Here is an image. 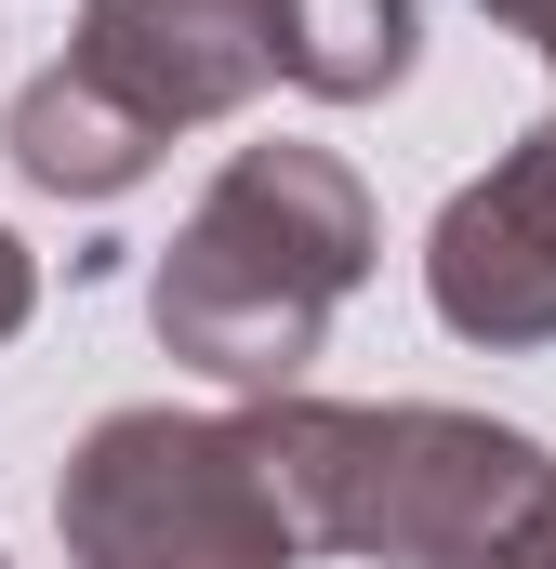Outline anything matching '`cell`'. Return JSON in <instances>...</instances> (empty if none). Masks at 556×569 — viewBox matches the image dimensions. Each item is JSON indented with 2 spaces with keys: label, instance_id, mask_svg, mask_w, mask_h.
<instances>
[{
  "label": "cell",
  "instance_id": "3",
  "mask_svg": "<svg viewBox=\"0 0 556 569\" xmlns=\"http://www.w3.org/2000/svg\"><path fill=\"white\" fill-rule=\"evenodd\" d=\"M278 80V0H93L80 53L13 93V172L120 199L146 159Z\"/></svg>",
  "mask_w": 556,
  "mask_h": 569
},
{
  "label": "cell",
  "instance_id": "8",
  "mask_svg": "<svg viewBox=\"0 0 556 569\" xmlns=\"http://www.w3.org/2000/svg\"><path fill=\"white\" fill-rule=\"evenodd\" d=\"M504 27H530V40H556V0H490Z\"/></svg>",
  "mask_w": 556,
  "mask_h": 569
},
{
  "label": "cell",
  "instance_id": "7",
  "mask_svg": "<svg viewBox=\"0 0 556 569\" xmlns=\"http://www.w3.org/2000/svg\"><path fill=\"white\" fill-rule=\"evenodd\" d=\"M27 305H40V266H27V252H13V239H0V345H13V331H27Z\"/></svg>",
  "mask_w": 556,
  "mask_h": 569
},
{
  "label": "cell",
  "instance_id": "9",
  "mask_svg": "<svg viewBox=\"0 0 556 569\" xmlns=\"http://www.w3.org/2000/svg\"><path fill=\"white\" fill-rule=\"evenodd\" d=\"M544 53H556V40H544Z\"/></svg>",
  "mask_w": 556,
  "mask_h": 569
},
{
  "label": "cell",
  "instance_id": "4",
  "mask_svg": "<svg viewBox=\"0 0 556 569\" xmlns=\"http://www.w3.org/2000/svg\"><path fill=\"white\" fill-rule=\"evenodd\" d=\"M53 517H67L80 569H291L305 557L252 425H199V411H107L80 437Z\"/></svg>",
  "mask_w": 556,
  "mask_h": 569
},
{
  "label": "cell",
  "instance_id": "5",
  "mask_svg": "<svg viewBox=\"0 0 556 569\" xmlns=\"http://www.w3.org/2000/svg\"><path fill=\"white\" fill-rule=\"evenodd\" d=\"M424 291L464 345H556V120L437 212Z\"/></svg>",
  "mask_w": 556,
  "mask_h": 569
},
{
  "label": "cell",
  "instance_id": "2",
  "mask_svg": "<svg viewBox=\"0 0 556 569\" xmlns=\"http://www.w3.org/2000/svg\"><path fill=\"white\" fill-rule=\"evenodd\" d=\"M358 279H371V199H358V172L331 146H239L212 172V199L186 212V239L159 252L146 305H159L172 358H199L212 385L278 398L318 358L331 305Z\"/></svg>",
  "mask_w": 556,
  "mask_h": 569
},
{
  "label": "cell",
  "instance_id": "6",
  "mask_svg": "<svg viewBox=\"0 0 556 569\" xmlns=\"http://www.w3.org/2000/svg\"><path fill=\"white\" fill-rule=\"evenodd\" d=\"M411 40H424L411 0H278V80H305L331 107L398 93L411 80Z\"/></svg>",
  "mask_w": 556,
  "mask_h": 569
},
{
  "label": "cell",
  "instance_id": "1",
  "mask_svg": "<svg viewBox=\"0 0 556 569\" xmlns=\"http://www.w3.org/2000/svg\"><path fill=\"white\" fill-rule=\"evenodd\" d=\"M278 503L305 543L385 569H556V450L477 411H305L278 398L266 425Z\"/></svg>",
  "mask_w": 556,
  "mask_h": 569
}]
</instances>
